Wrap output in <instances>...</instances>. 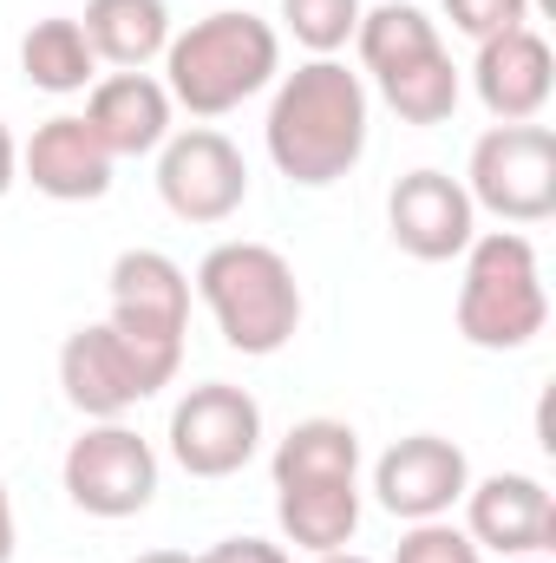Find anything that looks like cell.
Segmentation results:
<instances>
[{
    "label": "cell",
    "mask_w": 556,
    "mask_h": 563,
    "mask_svg": "<svg viewBox=\"0 0 556 563\" xmlns=\"http://www.w3.org/2000/svg\"><path fill=\"white\" fill-rule=\"evenodd\" d=\"M367 132H374V99L347 59H308L276 79L263 144L288 184H301V190L341 184L367 157Z\"/></svg>",
    "instance_id": "6da1fadb"
},
{
    "label": "cell",
    "mask_w": 556,
    "mask_h": 563,
    "mask_svg": "<svg viewBox=\"0 0 556 563\" xmlns=\"http://www.w3.org/2000/svg\"><path fill=\"white\" fill-rule=\"evenodd\" d=\"M276 525L308 558L347 551L360 531V432L347 420H294L276 445Z\"/></svg>",
    "instance_id": "7a4b0ae2"
},
{
    "label": "cell",
    "mask_w": 556,
    "mask_h": 563,
    "mask_svg": "<svg viewBox=\"0 0 556 563\" xmlns=\"http://www.w3.org/2000/svg\"><path fill=\"white\" fill-rule=\"evenodd\" d=\"M276 79L281 33L249 7H216V13L190 20L184 33H170V46H164V92L190 119H223V112L249 106L256 92H269Z\"/></svg>",
    "instance_id": "3957f363"
},
{
    "label": "cell",
    "mask_w": 556,
    "mask_h": 563,
    "mask_svg": "<svg viewBox=\"0 0 556 563\" xmlns=\"http://www.w3.org/2000/svg\"><path fill=\"white\" fill-rule=\"evenodd\" d=\"M354 53H360V79H374V92L400 125H445L465 99V79L438 40V20L413 0L367 7L354 26Z\"/></svg>",
    "instance_id": "277c9868"
},
{
    "label": "cell",
    "mask_w": 556,
    "mask_h": 563,
    "mask_svg": "<svg viewBox=\"0 0 556 563\" xmlns=\"http://www.w3.org/2000/svg\"><path fill=\"white\" fill-rule=\"evenodd\" d=\"M197 301L210 308L223 347L249 361H269L301 334V282L276 243H249V236L216 243L197 263Z\"/></svg>",
    "instance_id": "5b68a950"
},
{
    "label": "cell",
    "mask_w": 556,
    "mask_h": 563,
    "mask_svg": "<svg viewBox=\"0 0 556 563\" xmlns=\"http://www.w3.org/2000/svg\"><path fill=\"white\" fill-rule=\"evenodd\" d=\"M458 263H465V282H458L452 314L478 354H518L551 328L544 263H537V243L524 230H478Z\"/></svg>",
    "instance_id": "8992f818"
},
{
    "label": "cell",
    "mask_w": 556,
    "mask_h": 563,
    "mask_svg": "<svg viewBox=\"0 0 556 563\" xmlns=\"http://www.w3.org/2000/svg\"><path fill=\"white\" fill-rule=\"evenodd\" d=\"M112 328L125 334V347L144 361V374L157 387L177 380L184 367V328H190V276L164 256V250H125L112 263Z\"/></svg>",
    "instance_id": "52a82bcc"
},
{
    "label": "cell",
    "mask_w": 556,
    "mask_h": 563,
    "mask_svg": "<svg viewBox=\"0 0 556 563\" xmlns=\"http://www.w3.org/2000/svg\"><path fill=\"white\" fill-rule=\"evenodd\" d=\"M465 197L471 210L531 230L556 217V132L551 125H491L465 157Z\"/></svg>",
    "instance_id": "ba28073f"
},
{
    "label": "cell",
    "mask_w": 556,
    "mask_h": 563,
    "mask_svg": "<svg viewBox=\"0 0 556 563\" xmlns=\"http://www.w3.org/2000/svg\"><path fill=\"white\" fill-rule=\"evenodd\" d=\"M59 485L86 518H138L157 498V445L125 420H92L59 459Z\"/></svg>",
    "instance_id": "9c48e42d"
},
{
    "label": "cell",
    "mask_w": 556,
    "mask_h": 563,
    "mask_svg": "<svg viewBox=\"0 0 556 563\" xmlns=\"http://www.w3.org/2000/svg\"><path fill=\"white\" fill-rule=\"evenodd\" d=\"M157 197L177 223H230L249 203V164L216 125H190L157 144Z\"/></svg>",
    "instance_id": "30bf717a"
},
{
    "label": "cell",
    "mask_w": 556,
    "mask_h": 563,
    "mask_svg": "<svg viewBox=\"0 0 556 563\" xmlns=\"http://www.w3.org/2000/svg\"><path fill=\"white\" fill-rule=\"evenodd\" d=\"M263 452V407L249 387L203 380L170 407V459L190 478H236Z\"/></svg>",
    "instance_id": "8fae6325"
},
{
    "label": "cell",
    "mask_w": 556,
    "mask_h": 563,
    "mask_svg": "<svg viewBox=\"0 0 556 563\" xmlns=\"http://www.w3.org/2000/svg\"><path fill=\"white\" fill-rule=\"evenodd\" d=\"M471 485V459L445 432H407L374 459V505L400 525H432L452 518Z\"/></svg>",
    "instance_id": "7c38bea8"
},
{
    "label": "cell",
    "mask_w": 556,
    "mask_h": 563,
    "mask_svg": "<svg viewBox=\"0 0 556 563\" xmlns=\"http://www.w3.org/2000/svg\"><path fill=\"white\" fill-rule=\"evenodd\" d=\"M59 394L86 420H125L138 400L164 394V387L144 374V361L125 347V334L112 321H86L59 341Z\"/></svg>",
    "instance_id": "4fadbf2b"
},
{
    "label": "cell",
    "mask_w": 556,
    "mask_h": 563,
    "mask_svg": "<svg viewBox=\"0 0 556 563\" xmlns=\"http://www.w3.org/2000/svg\"><path fill=\"white\" fill-rule=\"evenodd\" d=\"M465 538L491 558H551L556 544V505L551 485L531 472H491L465 485Z\"/></svg>",
    "instance_id": "5bb4252c"
},
{
    "label": "cell",
    "mask_w": 556,
    "mask_h": 563,
    "mask_svg": "<svg viewBox=\"0 0 556 563\" xmlns=\"http://www.w3.org/2000/svg\"><path fill=\"white\" fill-rule=\"evenodd\" d=\"M387 230H393V243H400L413 263H452V256L471 250L478 210H471V197H465L458 177L419 164V170H407V177L387 190Z\"/></svg>",
    "instance_id": "9a60e30c"
},
{
    "label": "cell",
    "mask_w": 556,
    "mask_h": 563,
    "mask_svg": "<svg viewBox=\"0 0 556 563\" xmlns=\"http://www.w3.org/2000/svg\"><path fill=\"white\" fill-rule=\"evenodd\" d=\"M471 92L498 125H537L556 92V53L537 26H511L498 40H478L471 53Z\"/></svg>",
    "instance_id": "2e32d148"
},
{
    "label": "cell",
    "mask_w": 556,
    "mask_h": 563,
    "mask_svg": "<svg viewBox=\"0 0 556 563\" xmlns=\"http://www.w3.org/2000/svg\"><path fill=\"white\" fill-rule=\"evenodd\" d=\"M112 164L119 157L92 139V125L79 112L33 125V139L20 144V177L53 203H99L112 190Z\"/></svg>",
    "instance_id": "e0dca14e"
},
{
    "label": "cell",
    "mask_w": 556,
    "mask_h": 563,
    "mask_svg": "<svg viewBox=\"0 0 556 563\" xmlns=\"http://www.w3.org/2000/svg\"><path fill=\"white\" fill-rule=\"evenodd\" d=\"M79 119L92 125V139L105 144L112 157H151L157 144L170 139L177 106H170L164 79H151V73H105V79H92Z\"/></svg>",
    "instance_id": "ac0fdd59"
},
{
    "label": "cell",
    "mask_w": 556,
    "mask_h": 563,
    "mask_svg": "<svg viewBox=\"0 0 556 563\" xmlns=\"http://www.w3.org/2000/svg\"><path fill=\"white\" fill-rule=\"evenodd\" d=\"M79 33L99 53V66L144 73L151 59H164V46H170L177 26H170V7L164 0H86Z\"/></svg>",
    "instance_id": "d6986e66"
},
{
    "label": "cell",
    "mask_w": 556,
    "mask_h": 563,
    "mask_svg": "<svg viewBox=\"0 0 556 563\" xmlns=\"http://www.w3.org/2000/svg\"><path fill=\"white\" fill-rule=\"evenodd\" d=\"M20 73L33 92H53V99H73L99 79V53L86 46L79 20L73 13H46L20 33Z\"/></svg>",
    "instance_id": "ffe728a7"
},
{
    "label": "cell",
    "mask_w": 556,
    "mask_h": 563,
    "mask_svg": "<svg viewBox=\"0 0 556 563\" xmlns=\"http://www.w3.org/2000/svg\"><path fill=\"white\" fill-rule=\"evenodd\" d=\"M367 0H281V26L294 33V46H308V59H334L341 46H354Z\"/></svg>",
    "instance_id": "44dd1931"
},
{
    "label": "cell",
    "mask_w": 556,
    "mask_h": 563,
    "mask_svg": "<svg viewBox=\"0 0 556 563\" xmlns=\"http://www.w3.org/2000/svg\"><path fill=\"white\" fill-rule=\"evenodd\" d=\"M393 563H485V551L465 538V525L452 518H432V525H407Z\"/></svg>",
    "instance_id": "7402d4cb"
},
{
    "label": "cell",
    "mask_w": 556,
    "mask_h": 563,
    "mask_svg": "<svg viewBox=\"0 0 556 563\" xmlns=\"http://www.w3.org/2000/svg\"><path fill=\"white\" fill-rule=\"evenodd\" d=\"M438 7H445L452 33H465L471 46L511 33V26H531V0H438Z\"/></svg>",
    "instance_id": "603a6c76"
},
{
    "label": "cell",
    "mask_w": 556,
    "mask_h": 563,
    "mask_svg": "<svg viewBox=\"0 0 556 563\" xmlns=\"http://www.w3.org/2000/svg\"><path fill=\"white\" fill-rule=\"evenodd\" d=\"M203 563H294V558L269 538H223V544L203 551Z\"/></svg>",
    "instance_id": "cb8c5ba5"
},
{
    "label": "cell",
    "mask_w": 556,
    "mask_h": 563,
    "mask_svg": "<svg viewBox=\"0 0 556 563\" xmlns=\"http://www.w3.org/2000/svg\"><path fill=\"white\" fill-rule=\"evenodd\" d=\"M13 551H20V525H13V492L0 478V563H13Z\"/></svg>",
    "instance_id": "d4e9b609"
},
{
    "label": "cell",
    "mask_w": 556,
    "mask_h": 563,
    "mask_svg": "<svg viewBox=\"0 0 556 563\" xmlns=\"http://www.w3.org/2000/svg\"><path fill=\"white\" fill-rule=\"evenodd\" d=\"M20 184V144H13V132H7V119H0V197Z\"/></svg>",
    "instance_id": "484cf974"
},
{
    "label": "cell",
    "mask_w": 556,
    "mask_h": 563,
    "mask_svg": "<svg viewBox=\"0 0 556 563\" xmlns=\"http://www.w3.org/2000/svg\"><path fill=\"white\" fill-rule=\"evenodd\" d=\"M132 563H203V558H190V551H144V558Z\"/></svg>",
    "instance_id": "4316f807"
},
{
    "label": "cell",
    "mask_w": 556,
    "mask_h": 563,
    "mask_svg": "<svg viewBox=\"0 0 556 563\" xmlns=\"http://www.w3.org/2000/svg\"><path fill=\"white\" fill-rule=\"evenodd\" d=\"M308 563H374V558H360V551H321V558H308Z\"/></svg>",
    "instance_id": "83f0119b"
},
{
    "label": "cell",
    "mask_w": 556,
    "mask_h": 563,
    "mask_svg": "<svg viewBox=\"0 0 556 563\" xmlns=\"http://www.w3.org/2000/svg\"><path fill=\"white\" fill-rule=\"evenodd\" d=\"M511 563H551V558H511Z\"/></svg>",
    "instance_id": "f1b7e54d"
}]
</instances>
